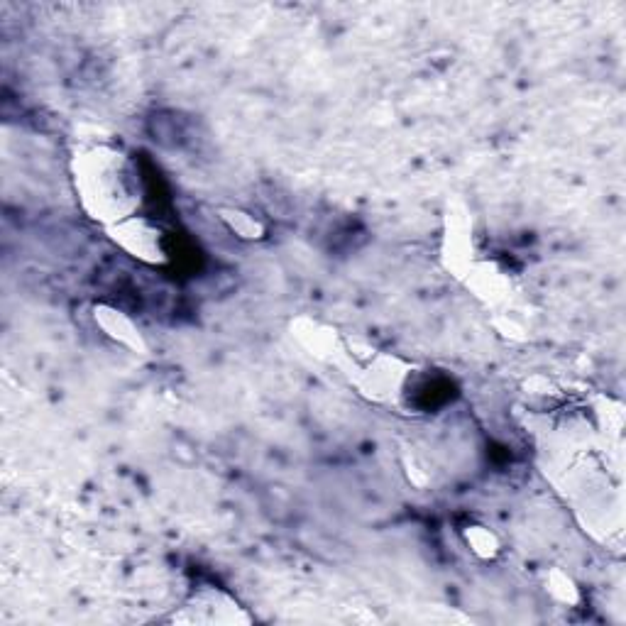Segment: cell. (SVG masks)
<instances>
[{
  "label": "cell",
  "mask_w": 626,
  "mask_h": 626,
  "mask_svg": "<svg viewBox=\"0 0 626 626\" xmlns=\"http://www.w3.org/2000/svg\"><path fill=\"white\" fill-rule=\"evenodd\" d=\"M76 194L86 213L108 228L137 216L140 174L135 162L115 145H93L74 159Z\"/></svg>",
  "instance_id": "cell-1"
},
{
  "label": "cell",
  "mask_w": 626,
  "mask_h": 626,
  "mask_svg": "<svg viewBox=\"0 0 626 626\" xmlns=\"http://www.w3.org/2000/svg\"><path fill=\"white\" fill-rule=\"evenodd\" d=\"M93 321L101 328L103 336L111 338L120 348L133 350V353H145V340H142L140 328L135 326V321L128 313L115 309V306L98 304L93 309Z\"/></svg>",
  "instance_id": "cell-2"
},
{
  "label": "cell",
  "mask_w": 626,
  "mask_h": 626,
  "mask_svg": "<svg viewBox=\"0 0 626 626\" xmlns=\"http://www.w3.org/2000/svg\"><path fill=\"white\" fill-rule=\"evenodd\" d=\"M221 221L228 225L230 233L243 240H260L267 233L265 223L255 213L243 211V208H221Z\"/></svg>",
  "instance_id": "cell-3"
},
{
  "label": "cell",
  "mask_w": 626,
  "mask_h": 626,
  "mask_svg": "<svg viewBox=\"0 0 626 626\" xmlns=\"http://www.w3.org/2000/svg\"><path fill=\"white\" fill-rule=\"evenodd\" d=\"M463 538L468 543V548L475 553L477 558L482 560H492L499 553V538L490 526L485 524H477V521H470L468 526L463 529Z\"/></svg>",
  "instance_id": "cell-4"
}]
</instances>
